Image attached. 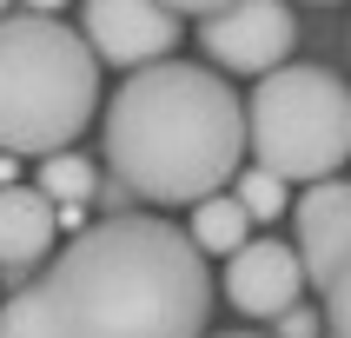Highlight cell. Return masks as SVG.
Listing matches in <instances>:
<instances>
[{
  "instance_id": "obj_1",
  "label": "cell",
  "mask_w": 351,
  "mask_h": 338,
  "mask_svg": "<svg viewBox=\"0 0 351 338\" xmlns=\"http://www.w3.org/2000/svg\"><path fill=\"white\" fill-rule=\"evenodd\" d=\"M206 305V252L166 219L119 213L60 245L47 278L0 305V338H199Z\"/></svg>"
},
{
  "instance_id": "obj_2",
  "label": "cell",
  "mask_w": 351,
  "mask_h": 338,
  "mask_svg": "<svg viewBox=\"0 0 351 338\" xmlns=\"http://www.w3.org/2000/svg\"><path fill=\"white\" fill-rule=\"evenodd\" d=\"M245 159V99L206 67L153 60L106 106V166L133 199L199 206Z\"/></svg>"
},
{
  "instance_id": "obj_3",
  "label": "cell",
  "mask_w": 351,
  "mask_h": 338,
  "mask_svg": "<svg viewBox=\"0 0 351 338\" xmlns=\"http://www.w3.org/2000/svg\"><path fill=\"white\" fill-rule=\"evenodd\" d=\"M99 106L93 47L53 14H0V146L7 153H66Z\"/></svg>"
},
{
  "instance_id": "obj_4",
  "label": "cell",
  "mask_w": 351,
  "mask_h": 338,
  "mask_svg": "<svg viewBox=\"0 0 351 338\" xmlns=\"http://www.w3.org/2000/svg\"><path fill=\"white\" fill-rule=\"evenodd\" d=\"M245 146L285 186L332 179L351 159V86L325 67H272L245 99Z\"/></svg>"
},
{
  "instance_id": "obj_5",
  "label": "cell",
  "mask_w": 351,
  "mask_h": 338,
  "mask_svg": "<svg viewBox=\"0 0 351 338\" xmlns=\"http://www.w3.org/2000/svg\"><path fill=\"white\" fill-rule=\"evenodd\" d=\"M199 40H206V53H213L219 67H232V73H272V67H285V53H292L298 20H292L285 0H232V7L206 14Z\"/></svg>"
},
{
  "instance_id": "obj_6",
  "label": "cell",
  "mask_w": 351,
  "mask_h": 338,
  "mask_svg": "<svg viewBox=\"0 0 351 338\" xmlns=\"http://www.w3.org/2000/svg\"><path fill=\"white\" fill-rule=\"evenodd\" d=\"M80 40L93 47L106 67H153L179 47V14H166L159 0H86L80 7Z\"/></svg>"
},
{
  "instance_id": "obj_7",
  "label": "cell",
  "mask_w": 351,
  "mask_h": 338,
  "mask_svg": "<svg viewBox=\"0 0 351 338\" xmlns=\"http://www.w3.org/2000/svg\"><path fill=\"white\" fill-rule=\"evenodd\" d=\"M226 298L245 318H265L272 325L278 312H292L298 298H305V265L278 239H245L232 252V265H226Z\"/></svg>"
},
{
  "instance_id": "obj_8",
  "label": "cell",
  "mask_w": 351,
  "mask_h": 338,
  "mask_svg": "<svg viewBox=\"0 0 351 338\" xmlns=\"http://www.w3.org/2000/svg\"><path fill=\"white\" fill-rule=\"evenodd\" d=\"M298 219V265L312 285H332L351 265V186L345 179H312V193H298L292 206Z\"/></svg>"
},
{
  "instance_id": "obj_9",
  "label": "cell",
  "mask_w": 351,
  "mask_h": 338,
  "mask_svg": "<svg viewBox=\"0 0 351 338\" xmlns=\"http://www.w3.org/2000/svg\"><path fill=\"white\" fill-rule=\"evenodd\" d=\"M53 226H60V206L40 193V186H7V193H0V265L20 272V265L47 258Z\"/></svg>"
},
{
  "instance_id": "obj_10",
  "label": "cell",
  "mask_w": 351,
  "mask_h": 338,
  "mask_svg": "<svg viewBox=\"0 0 351 338\" xmlns=\"http://www.w3.org/2000/svg\"><path fill=\"white\" fill-rule=\"evenodd\" d=\"M186 239H193L206 258H213V252L232 258L239 245L252 239V219H245V206H239L232 193H213V199H199V206H193V226H186Z\"/></svg>"
},
{
  "instance_id": "obj_11",
  "label": "cell",
  "mask_w": 351,
  "mask_h": 338,
  "mask_svg": "<svg viewBox=\"0 0 351 338\" xmlns=\"http://www.w3.org/2000/svg\"><path fill=\"white\" fill-rule=\"evenodd\" d=\"M34 186L53 199V206H86V199L99 193V166L66 146V153H47V159H40V179H34Z\"/></svg>"
},
{
  "instance_id": "obj_12",
  "label": "cell",
  "mask_w": 351,
  "mask_h": 338,
  "mask_svg": "<svg viewBox=\"0 0 351 338\" xmlns=\"http://www.w3.org/2000/svg\"><path fill=\"white\" fill-rule=\"evenodd\" d=\"M232 199L245 206V219H278L292 199H285V179H272V173H239V186H232Z\"/></svg>"
},
{
  "instance_id": "obj_13",
  "label": "cell",
  "mask_w": 351,
  "mask_h": 338,
  "mask_svg": "<svg viewBox=\"0 0 351 338\" xmlns=\"http://www.w3.org/2000/svg\"><path fill=\"white\" fill-rule=\"evenodd\" d=\"M325 325H332V338H351V265L325 285Z\"/></svg>"
},
{
  "instance_id": "obj_14",
  "label": "cell",
  "mask_w": 351,
  "mask_h": 338,
  "mask_svg": "<svg viewBox=\"0 0 351 338\" xmlns=\"http://www.w3.org/2000/svg\"><path fill=\"white\" fill-rule=\"evenodd\" d=\"M272 332H278V338H318V312L298 298L292 312H278V318H272Z\"/></svg>"
},
{
  "instance_id": "obj_15",
  "label": "cell",
  "mask_w": 351,
  "mask_h": 338,
  "mask_svg": "<svg viewBox=\"0 0 351 338\" xmlns=\"http://www.w3.org/2000/svg\"><path fill=\"white\" fill-rule=\"evenodd\" d=\"M159 7H166V14H219V7H232V0H159Z\"/></svg>"
},
{
  "instance_id": "obj_16",
  "label": "cell",
  "mask_w": 351,
  "mask_h": 338,
  "mask_svg": "<svg viewBox=\"0 0 351 338\" xmlns=\"http://www.w3.org/2000/svg\"><path fill=\"white\" fill-rule=\"evenodd\" d=\"M27 7H34V14H53V7H60V0H27Z\"/></svg>"
},
{
  "instance_id": "obj_17",
  "label": "cell",
  "mask_w": 351,
  "mask_h": 338,
  "mask_svg": "<svg viewBox=\"0 0 351 338\" xmlns=\"http://www.w3.org/2000/svg\"><path fill=\"white\" fill-rule=\"evenodd\" d=\"M219 338H265V332H219Z\"/></svg>"
},
{
  "instance_id": "obj_18",
  "label": "cell",
  "mask_w": 351,
  "mask_h": 338,
  "mask_svg": "<svg viewBox=\"0 0 351 338\" xmlns=\"http://www.w3.org/2000/svg\"><path fill=\"white\" fill-rule=\"evenodd\" d=\"M312 7H332V0H312Z\"/></svg>"
},
{
  "instance_id": "obj_19",
  "label": "cell",
  "mask_w": 351,
  "mask_h": 338,
  "mask_svg": "<svg viewBox=\"0 0 351 338\" xmlns=\"http://www.w3.org/2000/svg\"><path fill=\"white\" fill-rule=\"evenodd\" d=\"M0 14H7V0H0Z\"/></svg>"
}]
</instances>
